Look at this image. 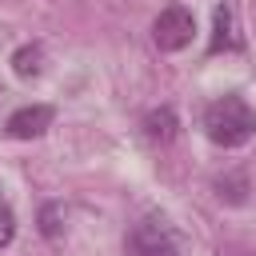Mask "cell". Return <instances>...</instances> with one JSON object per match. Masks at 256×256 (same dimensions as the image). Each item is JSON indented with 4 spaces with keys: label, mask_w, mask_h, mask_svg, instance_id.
<instances>
[{
    "label": "cell",
    "mask_w": 256,
    "mask_h": 256,
    "mask_svg": "<svg viewBox=\"0 0 256 256\" xmlns=\"http://www.w3.org/2000/svg\"><path fill=\"white\" fill-rule=\"evenodd\" d=\"M40 232H44L48 240L60 236V204H44V212H40Z\"/></svg>",
    "instance_id": "cell-10"
},
{
    "label": "cell",
    "mask_w": 256,
    "mask_h": 256,
    "mask_svg": "<svg viewBox=\"0 0 256 256\" xmlns=\"http://www.w3.org/2000/svg\"><path fill=\"white\" fill-rule=\"evenodd\" d=\"M204 132L220 148H240L256 136V112L244 96H220L204 112Z\"/></svg>",
    "instance_id": "cell-1"
},
{
    "label": "cell",
    "mask_w": 256,
    "mask_h": 256,
    "mask_svg": "<svg viewBox=\"0 0 256 256\" xmlns=\"http://www.w3.org/2000/svg\"><path fill=\"white\" fill-rule=\"evenodd\" d=\"M192 32H196V20H192V12L180 8V4L164 8V12L156 16V24H152V40H156L160 52H180V48H188V44H192Z\"/></svg>",
    "instance_id": "cell-2"
},
{
    "label": "cell",
    "mask_w": 256,
    "mask_h": 256,
    "mask_svg": "<svg viewBox=\"0 0 256 256\" xmlns=\"http://www.w3.org/2000/svg\"><path fill=\"white\" fill-rule=\"evenodd\" d=\"M220 256H256V248H244V244H224Z\"/></svg>",
    "instance_id": "cell-11"
},
{
    "label": "cell",
    "mask_w": 256,
    "mask_h": 256,
    "mask_svg": "<svg viewBox=\"0 0 256 256\" xmlns=\"http://www.w3.org/2000/svg\"><path fill=\"white\" fill-rule=\"evenodd\" d=\"M128 252H132V256H180L176 236L168 232V224H164L160 216H144V220L132 228Z\"/></svg>",
    "instance_id": "cell-3"
},
{
    "label": "cell",
    "mask_w": 256,
    "mask_h": 256,
    "mask_svg": "<svg viewBox=\"0 0 256 256\" xmlns=\"http://www.w3.org/2000/svg\"><path fill=\"white\" fill-rule=\"evenodd\" d=\"M52 120H56V112H52L48 104H28V108H20V112L8 116V136H16V140H36V136H44V132L52 128Z\"/></svg>",
    "instance_id": "cell-4"
},
{
    "label": "cell",
    "mask_w": 256,
    "mask_h": 256,
    "mask_svg": "<svg viewBox=\"0 0 256 256\" xmlns=\"http://www.w3.org/2000/svg\"><path fill=\"white\" fill-rule=\"evenodd\" d=\"M12 240H16V216H12V204L0 192V248H8Z\"/></svg>",
    "instance_id": "cell-9"
},
{
    "label": "cell",
    "mask_w": 256,
    "mask_h": 256,
    "mask_svg": "<svg viewBox=\"0 0 256 256\" xmlns=\"http://www.w3.org/2000/svg\"><path fill=\"white\" fill-rule=\"evenodd\" d=\"M240 48H244V36L236 24V4L224 0V4H216V32H212L208 52H240Z\"/></svg>",
    "instance_id": "cell-5"
},
{
    "label": "cell",
    "mask_w": 256,
    "mask_h": 256,
    "mask_svg": "<svg viewBox=\"0 0 256 256\" xmlns=\"http://www.w3.org/2000/svg\"><path fill=\"white\" fill-rule=\"evenodd\" d=\"M12 68H16V76H36L40 72V44H24L12 56Z\"/></svg>",
    "instance_id": "cell-8"
},
{
    "label": "cell",
    "mask_w": 256,
    "mask_h": 256,
    "mask_svg": "<svg viewBox=\"0 0 256 256\" xmlns=\"http://www.w3.org/2000/svg\"><path fill=\"white\" fill-rule=\"evenodd\" d=\"M216 196L224 204H244L248 200V176L244 172H224L216 176Z\"/></svg>",
    "instance_id": "cell-7"
},
{
    "label": "cell",
    "mask_w": 256,
    "mask_h": 256,
    "mask_svg": "<svg viewBox=\"0 0 256 256\" xmlns=\"http://www.w3.org/2000/svg\"><path fill=\"white\" fill-rule=\"evenodd\" d=\"M144 132H148V140H156V144H168V140L176 136V112H172V108H156V112H148V120H144Z\"/></svg>",
    "instance_id": "cell-6"
}]
</instances>
